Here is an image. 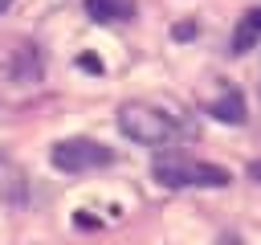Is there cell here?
I'll list each match as a JSON object with an SVG mask.
<instances>
[{"mask_svg": "<svg viewBox=\"0 0 261 245\" xmlns=\"http://www.w3.org/2000/svg\"><path fill=\"white\" fill-rule=\"evenodd\" d=\"M151 172L163 188H224L232 180L220 163H200L192 155H159Z\"/></svg>", "mask_w": 261, "mask_h": 245, "instance_id": "cell-1", "label": "cell"}, {"mask_svg": "<svg viewBox=\"0 0 261 245\" xmlns=\"http://www.w3.org/2000/svg\"><path fill=\"white\" fill-rule=\"evenodd\" d=\"M118 131L126 139L143 143V147H163V143H171L179 135V127L171 122V114H163L151 102H126L118 110Z\"/></svg>", "mask_w": 261, "mask_h": 245, "instance_id": "cell-2", "label": "cell"}, {"mask_svg": "<svg viewBox=\"0 0 261 245\" xmlns=\"http://www.w3.org/2000/svg\"><path fill=\"white\" fill-rule=\"evenodd\" d=\"M49 163H53L57 172L77 176V172H98V167H110V163H114V151H110V147H102L98 139H61V143H53Z\"/></svg>", "mask_w": 261, "mask_h": 245, "instance_id": "cell-3", "label": "cell"}, {"mask_svg": "<svg viewBox=\"0 0 261 245\" xmlns=\"http://www.w3.org/2000/svg\"><path fill=\"white\" fill-rule=\"evenodd\" d=\"M86 16L98 24H118L135 16V0H86Z\"/></svg>", "mask_w": 261, "mask_h": 245, "instance_id": "cell-4", "label": "cell"}, {"mask_svg": "<svg viewBox=\"0 0 261 245\" xmlns=\"http://www.w3.org/2000/svg\"><path fill=\"white\" fill-rule=\"evenodd\" d=\"M257 37H261V8L245 12L241 24L232 29V53H249V49L257 45Z\"/></svg>", "mask_w": 261, "mask_h": 245, "instance_id": "cell-5", "label": "cell"}, {"mask_svg": "<svg viewBox=\"0 0 261 245\" xmlns=\"http://www.w3.org/2000/svg\"><path fill=\"white\" fill-rule=\"evenodd\" d=\"M208 114L220 118V122H245V98H241L237 90H228L224 98H216V102L208 106Z\"/></svg>", "mask_w": 261, "mask_h": 245, "instance_id": "cell-6", "label": "cell"}, {"mask_svg": "<svg viewBox=\"0 0 261 245\" xmlns=\"http://www.w3.org/2000/svg\"><path fill=\"white\" fill-rule=\"evenodd\" d=\"M77 65H82V69H90V74H102V61H98L94 53H82V57H77Z\"/></svg>", "mask_w": 261, "mask_h": 245, "instance_id": "cell-7", "label": "cell"}, {"mask_svg": "<svg viewBox=\"0 0 261 245\" xmlns=\"http://www.w3.org/2000/svg\"><path fill=\"white\" fill-rule=\"evenodd\" d=\"M249 180H257V184H261V159H253V163H249Z\"/></svg>", "mask_w": 261, "mask_h": 245, "instance_id": "cell-8", "label": "cell"}, {"mask_svg": "<svg viewBox=\"0 0 261 245\" xmlns=\"http://www.w3.org/2000/svg\"><path fill=\"white\" fill-rule=\"evenodd\" d=\"M8 4H12V0H0V12H4V8H8Z\"/></svg>", "mask_w": 261, "mask_h": 245, "instance_id": "cell-9", "label": "cell"}, {"mask_svg": "<svg viewBox=\"0 0 261 245\" xmlns=\"http://www.w3.org/2000/svg\"><path fill=\"white\" fill-rule=\"evenodd\" d=\"M232 245H237V241H232Z\"/></svg>", "mask_w": 261, "mask_h": 245, "instance_id": "cell-10", "label": "cell"}]
</instances>
